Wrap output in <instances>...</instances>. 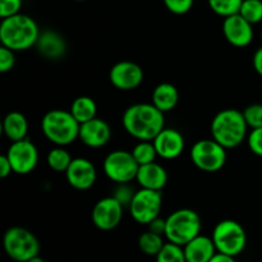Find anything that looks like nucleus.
<instances>
[{
	"label": "nucleus",
	"instance_id": "obj_27",
	"mask_svg": "<svg viewBox=\"0 0 262 262\" xmlns=\"http://www.w3.org/2000/svg\"><path fill=\"white\" fill-rule=\"evenodd\" d=\"M132 154L140 165L154 163L156 156H159L158 151H156L155 148V145H154V142H151V141H141L140 143H137V145L135 146Z\"/></svg>",
	"mask_w": 262,
	"mask_h": 262
},
{
	"label": "nucleus",
	"instance_id": "obj_4",
	"mask_svg": "<svg viewBox=\"0 0 262 262\" xmlns=\"http://www.w3.org/2000/svg\"><path fill=\"white\" fill-rule=\"evenodd\" d=\"M81 123L74 118L71 110L55 109L48 112L41 120L43 136L58 146H67L79 138Z\"/></svg>",
	"mask_w": 262,
	"mask_h": 262
},
{
	"label": "nucleus",
	"instance_id": "obj_11",
	"mask_svg": "<svg viewBox=\"0 0 262 262\" xmlns=\"http://www.w3.org/2000/svg\"><path fill=\"white\" fill-rule=\"evenodd\" d=\"M7 156L12 164L13 173L19 176H26L35 170L38 161L37 148L31 142L30 138L12 142L10 147L8 148Z\"/></svg>",
	"mask_w": 262,
	"mask_h": 262
},
{
	"label": "nucleus",
	"instance_id": "obj_10",
	"mask_svg": "<svg viewBox=\"0 0 262 262\" xmlns=\"http://www.w3.org/2000/svg\"><path fill=\"white\" fill-rule=\"evenodd\" d=\"M163 197L160 191L142 188L136 192L129 204V211L138 224L148 225L160 214Z\"/></svg>",
	"mask_w": 262,
	"mask_h": 262
},
{
	"label": "nucleus",
	"instance_id": "obj_33",
	"mask_svg": "<svg viewBox=\"0 0 262 262\" xmlns=\"http://www.w3.org/2000/svg\"><path fill=\"white\" fill-rule=\"evenodd\" d=\"M248 147L255 155L262 158V127L253 128L247 138Z\"/></svg>",
	"mask_w": 262,
	"mask_h": 262
},
{
	"label": "nucleus",
	"instance_id": "obj_15",
	"mask_svg": "<svg viewBox=\"0 0 262 262\" xmlns=\"http://www.w3.org/2000/svg\"><path fill=\"white\" fill-rule=\"evenodd\" d=\"M66 177L69 186L78 191H86L95 184L97 173L91 161L84 158H76L67 169Z\"/></svg>",
	"mask_w": 262,
	"mask_h": 262
},
{
	"label": "nucleus",
	"instance_id": "obj_17",
	"mask_svg": "<svg viewBox=\"0 0 262 262\" xmlns=\"http://www.w3.org/2000/svg\"><path fill=\"white\" fill-rule=\"evenodd\" d=\"M112 137V129L105 120L94 118L84 122L79 128V140L86 146L92 148L102 147L109 142Z\"/></svg>",
	"mask_w": 262,
	"mask_h": 262
},
{
	"label": "nucleus",
	"instance_id": "obj_36",
	"mask_svg": "<svg viewBox=\"0 0 262 262\" xmlns=\"http://www.w3.org/2000/svg\"><path fill=\"white\" fill-rule=\"evenodd\" d=\"M10 173H13L12 164H10L7 155H2L0 156V177L2 178H7Z\"/></svg>",
	"mask_w": 262,
	"mask_h": 262
},
{
	"label": "nucleus",
	"instance_id": "obj_30",
	"mask_svg": "<svg viewBox=\"0 0 262 262\" xmlns=\"http://www.w3.org/2000/svg\"><path fill=\"white\" fill-rule=\"evenodd\" d=\"M242 113L245 115L248 127H251L252 129L262 127V104L250 105Z\"/></svg>",
	"mask_w": 262,
	"mask_h": 262
},
{
	"label": "nucleus",
	"instance_id": "obj_14",
	"mask_svg": "<svg viewBox=\"0 0 262 262\" xmlns=\"http://www.w3.org/2000/svg\"><path fill=\"white\" fill-rule=\"evenodd\" d=\"M223 33L228 42L235 48H246L253 40L252 23L248 22L239 13L225 17L223 23Z\"/></svg>",
	"mask_w": 262,
	"mask_h": 262
},
{
	"label": "nucleus",
	"instance_id": "obj_35",
	"mask_svg": "<svg viewBox=\"0 0 262 262\" xmlns=\"http://www.w3.org/2000/svg\"><path fill=\"white\" fill-rule=\"evenodd\" d=\"M165 229H166V219H160V217H155L152 222L148 224V230L156 233V234L165 235Z\"/></svg>",
	"mask_w": 262,
	"mask_h": 262
},
{
	"label": "nucleus",
	"instance_id": "obj_18",
	"mask_svg": "<svg viewBox=\"0 0 262 262\" xmlns=\"http://www.w3.org/2000/svg\"><path fill=\"white\" fill-rule=\"evenodd\" d=\"M136 179L142 188L161 191L168 183V173L160 164L154 161L140 165Z\"/></svg>",
	"mask_w": 262,
	"mask_h": 262
},
{
	"label": "nucleus",
	"instance_id": "obj_3",
	"mask_svg": "<svg viewBox=\"0 0 262 262\" xmlns=\"http://www.w3.org/2000/svg\"><path fill=\"white\" fill-rule=\"evenodd\" d=\"M248 124L242 112L225 109L217 113L211 122V135L225 148L239 146L247 136Z\"/></svg>",
	"mask_w": 262,
	"mask_h": 262
},
{
	"label": "nucleus",
	"instance_id": "obj_28",
	"mask_svg": "<svg viewBox=\"0 0 262 262\" xmlns=\"http://www.w3.org/2000/svg\"><path fill=\"white\" fill-rule=\"evenodd\" d=\"M207 2L212 12L225 18L239 13L243 0H207Z\"/></svg>",
	"mask_w": 262,
	"mask_h": 262
},
{
	"label": "nucleus",
	"instance_id": "obj_9",
	"mask_svg": "<svg viewBox=\"0 0 262 262\" xmlns=\"http://www.w3.org/2000/svg\"><path fill=\"white\" fill-rule=\"evenodd\" d=\"M140 164L132 152L117 150L110 152L104 160V173L110 181L118 184H127L136 179Z\"/></svg>",
	"mask_w": 262,
	"mask_h": 262
},
{
	"label": "nucleus",
	"instance_id": "obj_2",
	"mask_svg": "<svg viewBox=\"0 0 262 262\" xmlns=\"http://www.w3.org/2000/svg\"><path fill=\"white\" fill-rule=\"evenodd\" d=\"M40 36L37 25L30 15L17 13L3 18L0 25V41L13 51L27 50L36 45Z\"/></svg>",
	"mask_w": 262,
	"mask_h": 262
},
{
	"label": "nucleus",
	"instance_id": "obj_7",
	"mask_svg": "<svg viewBox=\"0 0 262 262\" xmlns=\"http://www.w3.org/2000/svg\"><path fill=\"white\" fill-rule=\"evenodd\" d=\"M212 241L216 251L237 257L247 245V234L239 223L234 220H223L212 232Z\"/></svg>",
	"mask_w": 262,
	"mask_h": 262
},
{
	"label": "nucleus",
	"instance_id": "obj_39",
	"mask_svg": "<svg viewBox=\"0 0 262 262\" xmlns=\"http://www.w3.org/2000/svg\"><path fill=\"white\" fill-rule=\"evenodd\" d=\"M77 2H83V0H77Z\"/></svg>",
	"mask_w": 262,
	"mask_h": 262
},
{
	"label": "nucleus",
	"instance_id": "obj_16",
	"mask_svg": "<svg viewBox=\"0 0 262 262\" xmlns=\"http://www.w3.org/2000/svg\"><path fill=\"white\" fill-rule=\"evenodd\" d=\"M158 155L166 160L177 159L184 150V137L174 128H164L152 140Z\"/></svg>",
	"mask_w": 262,
	"mask_h": 262
},
{
	"label": "nucleus",
	"instance_id": "obj_25",
	"mask_svg": "<svg viewBox=\"0 0 262 262\" xmlns=\"http://www.w3.org/2000/svg\"><path fill=\"white\" fill-rule=\"evenodd\" d=\"M72 156L66 148H63V146L60 147H55L48 154V165L50 166L53 170L58 171V173H66L67 169L69 168L72 163Z\"/></svg>",
	"mask_w": 262,
	"mask_h": 262
},
{
	"label": "nucleus",
	"instance_id": "obj_6",
	"mask_svg": "<svg viewBox=\"0 0 262 262\" xmlns=\"http://www.w3.org/2000/svg\"><path fill=\"white\" fill-rule=\"evenodd\" d=\"M3 245L5 253L18 262H31L40 252L37 238L30 230L20 227L9 228L4 234Z\"/></svg>",
	"mask_w": 262,
	"mask_h": 262
},
{
	"label": "nucleus",
	"instance_id": "obj_32",
	"mask_svg": "<svg viewBox=\"0 0 262 262\" xmlns=\"http://www.w3.org/2000/svg\"><path fill=\"white\" fill-rule=\"evenodd\" d=\"M14 64L15 58L13 50L3 45L0 48V72L2 73H7V72L12 71Z\"/></svg>",
	"mask_w": 262,
	"mask_h": 262
},
{
	"label": "nucleus",
	"instance_id": "obj_24",
	"mask_svg": "<svg viewBox=\"0 0 262 262\" xmlns=\"http://www.w3.org/2000/svg\"><path fill=\"white\" fill-rule=\"evenodd\" d=\"M163 246V235L156 234V233L151 232V230L141 234L140 239H138V247L147 256H158Z\"/></svg>",
	"mask_w": 262,
	"mask_h": 262
},
{
	"label": "nucleus",
	"instance_id": "obj_1",
	"mask_svg": "<svg viewBox=\"0 0 262 262\" xmlns=\"http://www.w3.org/2000/svg\"><path fill=\"white\" fill-rule=\"evenodd\" d=\"M165 113L154 104H135L123 114V127L140 141H152L165 125Z\"/></svg>",
	"mask_w": 262,
	"mask_h": 262
},
{
	"label": "nucleus",
	"instance_id": "obj_37",
	"mask_svg": "<svg viewBox=\"0 0 262 262\" xmlns=\"http://www.w3.org/2000/svg\"><path fill=\"white\" fill-rule=\"evenodd\" d=\"M253 68L262 77V48L258 49L253 55Z\"/></svg>",
	"mask_w": 262,
	"mask_h": 262
},
{
	"label": "nucleus",
	"instance_id": "obj_23",
	"mask_svg": "<svg viewBox=\"0 0 262 262\" xmlns=\"http://www.w3.org/2000/svg\"><path fill=\"white\" fill-rule=\"evenodd\" d=\"M71 113L74 115L79 123L89 122V120L96 118L97 106L94 99L89 96H79L72 102Z\"/></svg>",
	"mask_w": 262,
	"mask_h": 262
},
{
	"label": "nucleus",
	"instance_id": "obj_8",
	"mask_svg": "<svg viewBox=\"0 0 262 262\" xmlns=\"http://www.w3.org/2000/svg\"><path fill=\"white\" fill-rule=\"evenodd\" d=\"M189 155L192 163L206 173L219 171L227 163V148L214 138L197 141L192 146Z\"/></svg>",
	"mask_w": 262,
	"mask_h": 262
},
{
	"label": "nucleus",
	"instance_id": "obj_21",
	"mask_svg": "<svg viewBox=\"0 0 262 262\" xmlns=\"http://www.w3.org/2000/svg\"><path fill=\"white\" fill-rule=\"evenodd\" d=\"M179 101L178 90L171 83H160L152 92V104L163 113L171 112Z\"/></svg>",
	"mask_w": 262,
	"mask_h": 262
},
{
	"label": "nucleus",
	"instance_id": "obj_31",
	"mask_svg": "<svg viewBox=\"0 0 262 262\" xmlns=\"http://www.w3.org/2000/svg\"><path fill=\"white\" fill-rule=\"evenodd\" d=\"M163 2L174 14H186L192 9L194 0H163Z\"/></svg>",
	"mask_w": 262,
	"mask_h": 262
},
{
	"label": "nucleus",
	"instance_id": "obj_12",
	"mask_svg": "<svg viewBox=\"0 0 262 262\" xmlns=\"http://www.w3.org/2000/svg\"><path fill=\"white\" fill-rule=\"evenodd\" d=\"M123 217V204L117 197L101 199L92 210V223L100 230H113L120 224Z\"/></svg>",
	"mask_w": 262,
	"mask_h": 262
},
{
	"label": "nucleus",
	"instance_id": "obj_19",
	"mask_svg": "<svg viewBox=\"0 0 262 262\" xmlns=\"http://www.w3.org/2000/svg\"><path fill=\"white\" fill-rule=\"evenodd\" d=\"M216 253V247L212 238L197 235L184 246V255L187 262H211Z\"/></svg>",
	"mask_w": 262,
	"mask_h": 262
},
{
	"label": "nucleus",
	"instance_id": "obj_20",
	"mask_svg": "<svg viewBox=\"0 0 262 262\" xmlns=\"http://www.w3.org/2000/svg\"><path fill=\"white\" fill-rule=\"evenodd\" d=\"M37 50L41 55L49 59H58L66 51V42L59 33L54 31H45L37 38Z\"/></svg>",
	"mask_w": 262,
	"mask_h": 262
},
{
	"label": "nucleus",
	"instance_id": "obj_34",
	"mask_svg": "<svg viewBox=\"0 0 262 262\" xmlns=\"http://www.w3.org/2000/svg\"><path fill=\"white\" fill-rule=\"evenodd\" d=\"M22 0H0V17L7 18L19 13Z\"/></svg>",
	"mask_w": 262,
	"mask_h": 262
},
{
	"label": "nucleus",
	"instance_id": "obj_13",
	"mask_svg": "<svg viewBox=\"0 0 262 262\" xmlns=\"http://www.w3.org/2000/svg\"><path fill=\"white\" fill-rule=\"evenodd\" d=\"M109 78L113 86L117 87L118 90L130 91L137 89L142 83L143 71L138 64L133 61H119L110 69Z\"/></svg>",
	"mask_w": 262,
	"mask_h": 262
},
{
	"label": "nucleus",
	"instance_id": "obj_5",
	"mask_svg": "<svg viewBox=\"0 0 262 262\" xmlns=\"http://www.w3.org/2000/svg\"><path fill=\"white\" fill-rule=\"evenodd\" d=\"M201 219L194 210L181 209L166 217L165 237L170 242L186 246L200 234Z\"/></svg>",
	"mask_w": 262,
	"mask_h": 262
},
{
	"label": "nucleus",
	"instance_id": "obj_22",
	"mask_svg": "<svg viewBox=\"0 0 262 262\" xmlns=\"http://www.w3.org/2000/svg\"><path fill=\"white\" fill-rule=\"evenodd\" d=\"M3 132L12 142L27 138L28 123L25 115L19 112H12L7 114L3 122Z\"/></svg>",
	"mask_w": 262,
	"mask_h": 262
},
{
	"label": "nucleus",
	"instance_id": "obj_26",
	"mask_svg": "<svg viewBox=\"0 0 262 262\" xmlns=\"http://www.w3.org/2000/svg\"><path fill=\"white\" fill-rule=\"evenodd\" d=\"M156 258L159 262H184L186 255H184L183 246L168 241V243H164Z\"/></svg>",
	"mask_w": 262,
	"mask_h": 262
},
{
	"label": "nucleus",
	"instance_id": "obj_41",
	"mask_svg": "<svg viewBox=\"0 0 262 262\" xmlns=\"http://www.w3.org/2000/svg\"><path fill=\"white\" fill-rule=\"evenodd\" d=\"M261 90H262V84H261Z\"/></svg>",
	"mask_w": 262,
	"mask_h": 262
},
{
	"label": "nucleus",
	"instance_id": "obj_40",
	"mask_svg": "<svg viewBox=\"0 0 262 262\" xmlns=\"http://www.w3.org/2000/svg\"><path fill=\"white\" fill-rule=\"evenodd\" d=\"M261 40H262V31H261Z\"/></svg>",
	"mask_w": 262,
	"mask_h": 262
},
{
	"label": "nucleus",
	"instance_id": "obj_38",
	"mask_svg": "<svg viewBox=\"0 0 262 262\" xmlns=\"http://www.w3.org/2000/svg\"><path fill=\"white\" fill-rule=\"evenodd\" d=\"M233 260H234V257H232V256L225 255V253L216 251L214 257L211 258V262H232Z\"/></svg>",
	"mask_w": 262,
	"mask_h": 262
},
{
	"label": "nucleus",
	"instance_id": "obj_29",
	"mask_svg": "<svg viewBox=\"0 0 262 262\" xmlns=\"http://www.w3.org/2000/svg\"><path fill=\"white\" fill-rule=\"evenodd\" d=\"M239 14L255 25L262 20V0H243Z\"/></svg>",
	"mask_w": 262,
	"mask_h": 262
}]
</instances>
